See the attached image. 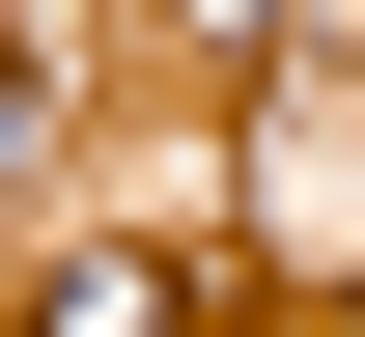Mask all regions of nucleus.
Segmentation results:
<instances>
[{"instance_id":"nucleus-1","label":"nucleus","mask_w":365,"mask_h":337,"mask_svg":"<svg viewBox=\"0 0 365 337\" xmlns=\"http://www.w3.org/2000/svg\"><path fill=\"white\" fill-rule=\"evenodd\" d=\"M197 281H169V253H56V337H169Z\"/></svg>"},{"instance_id":"nucleus-3","label":"nucleus","mask_w":365,"mask_h":337,"mask_svg":"<svg viewBox=\"0 0 365 337\" xmlns=\"http://www.w3.org/2000/svg\"><path fill=\"white\" fill-rule=\"evenodd\" d=\"M337 337H365V309H337Z\"/></svg>"},{"instance_id":"nucleus-2","label":"nucleus","mask_w":365,"mask_h":337,"mask_svg":"<svg viewBox=\"0 0 365 337\" xmlns=\"http://www.w3.org/2000/svg\"><path fill=\"white\" fill-rule=\"evenodd\" d=\"M0 141H29V28H0Z\"/></svg>"}]
</instances>
